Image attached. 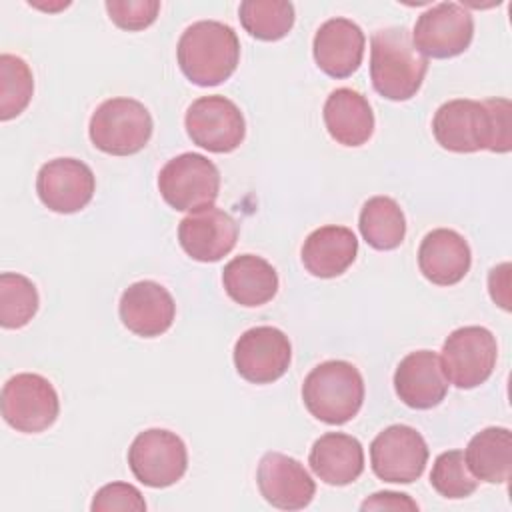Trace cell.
Instances as JSON below:
<instances>
[{"label":"cell","mask_w":512,"mask_h":512,"mask_svg":"<svg viewBox=\"0 0 512 512\" xmlns=\"http://www.w3.org/2000/svg\"><path fill=\"white\" fill-rule=\"evenodd\" d=\"M428 72V58L418 52L404 26L376 30L370 40V78L374 90L394 102L410 100Z\"/></svg>","instance_id":"cell-1"},{"label":"cell","mask_w":512,"mask_h":512,"mask_svg":"<svg viewBox=\"0 0 512 512\" xmlns=\"http://www.w3.org/2000/svg\"><path fill=\"white\" fill-rule=\"evenodd\" d=\"M176 56L182 74L192 84L216 86L234 74L240 60V42L228 24L200 20L182 32Z\"/></svg>","instance_id":"cell-2"},{"label":"cell","mask_w":512,"mask_h":512,"mask_svg":"<svg viewBox=\"0 0 512 512\" xmlns=\"http://www.w3.org/2000/svg\"><path fill=\"white\" fill-rule=\"evenodd\" d=\"M302 400L316 420L334 426L346 424L364 402L362 374L346 360H326L304 378Z\"/></svg>","instance_id":"cell-3"},{"label":"cell","mask_w":512,"mask_h":512,"mask_svg":"<svg viewBox=\"0 0 512 512\" xmlns=\"http://www.w3.org/2000/svg\"><path fill=\"white\" fill-rule=\"evenodd\" d=\"M152 128V116L142 102L134 98H110L92 112L88 134L100 152L130 156L148 144Z\"/></svg>","instance_id":"cell-4"},{"label":"cell","mask_w":512,"mask_h":512,"mask_svg":"<svg viewBox=\"0 0 512 512\" xmlns=\"http://www.w3.org/2000/svg\"><path fill=\"white\" fill-rule=\"evenodd\" d=\"M158 190L174 210L196 212L214 206L220 192V172L206 156L184 152L162 166Z\"/></svg>","instance_id":"cell-5"},{"label":"cell","mask_w":512,"mask_h":512,"mask_svg":"<svg viewBox=\"0 0 512 512\" xmlns=\"http://www.w3.org/2000/svg\"><path fill=\"white\" fill-rule=\"evenodd\" d=\"M498 346L484 326H462L450 332L442 344V372L456 388L470 390L484 384L496 366Z\"/></svg>","instance_id":"cell-6"},{"label":"cell","mask_w":512,"mask_h":512,"mask_svg":"<svg viewBox=\"0 0 512 512\" xmlns=\"http://www.w3.org/2000/svg\"><path fill=\"white\" fill-rule=\"evenodd\" d=\"M128 466L134 478L144 486H172L188 468L186 444L170 430L148 428L132 440L128 448Z\"/></svg>","instance_id":"cell-7"},{"label":"cell","mask_w":512,"mask_h":512,"mask_svg":"<svg viewBox=\"0 0 512 512\" xmlns=\"http://www.w3.org/2000/svg\"><path fill=\"white\" fill-rule=\"evenodd\" d=\"M60 412V400L48 378L22 372L6 380L2 388V416L8 426L24 434L50 428Z\"/></svg>","instance_id":"cell-8"},{"label":"cell","mask_w":512,"mask_h":512,"mask_svg":"<svg viewBox=\"0 0 512 512\" xmlns=\"http://www.w3.org/2000/svg\"><path fill=\"white\" fill-rule=\"evenodd\" d=\"M184 124L196 146L216 154L236 150L246 134V122L240 108L220 94L194 100L186 110Z\"/></svg>","instance_id":"cell-9"},{"label":"cell","mask_w":512,"mask_h":512,"mask_svg":"<svg viewBox=\"0 0 512 512\" xmlns=\"http://www.w3.org/2000/svg\"><path fill=\"white\" fill-rule=\"evenodd\" d=\"M428 462V446L422 434L406 424L384 428L370 444V464L384 482L410 484L418 480Z\"/></svg>","instance_id":"cell-10"},{"label":"cell","mask_w":512,"mask_h":512,"mask_svg":"<svg viewBox=\"0 0 512 512\" xmlns=\"http://www.w3.org/2000/svg\"><path fill=\"white\" fill-rule=\"evenodd\" d=\"M432 134L436 142L450 152L468 154L490 150L492 120L486 100L456 98L444 102L432 118Z\"/></svg>","instance_id":"cell-11"},{"label":"cell","mask_w":512,"mask_h":512,"mask_svg":"<svg viewBox=\"0 0 512 512\" xmlns=\"http://www.w3.org/2000/svg\"><path fill=\"white\" fill-rule=\"evenodd\" d=\"M472 36V14L456 2H440L418 16L412 42L426 58H454L470 46Z\"/></svg>","instance_id":"cell-12"},{"label":"cell","mask_w":512,"mask_h":512,"mask_svg":"<svg viewBox=\"0 0 512 512\" xmlns=\"http://www.w3.org/2000/svg\"><path fill=\"white\" fill-rule=\"evenodd\" d=\"M290 360V340L274 326H254L234 344L236 372L252 384L276 382L286 374Z\"/></svg>","instance_id":"cell-13"},{"label":"cell","mask_w":512,"mask_h":512,"mask_svg":"<svg viewBox=\"0 0 512 512\" xmlns=\"http://www.w3.org/2000/svg\"><path fill=\"white\" fill-rule=\"evenodd\" d=\"M96 178L88 164L76 158H54L46 162L36 176L40 202L58 214L82 210L94 196Z\"/></svg>","instance_id":"cell-14"},{"label":"cell","mask_w":512,"mask_h":512,"mask_svg":"<svg viewBox=\"0 0 512 512\" xmlns=\"http://www.w3.org/2000/svg\"><path fill=\"white\" fill-rule=\"evenodd\" d=\"M178 240L192 260L218 262L236 246L238 224L228 212L206 206L180 220Z\"/></svg>","instance_id":"cell-15"},{"label":"cell","mask_w":512,"mask_h":512,"mask_svg":"<svg viewBox=\"0 0 512 512\" xmlns=\"http://www.w3.org/2000/svg\"><path fill=\"white\" fill-rule=\"evenodd\" d=\"M256 482L264 500L280 510H302L316 494V484L306 468L296 458L280 452L262 456Z\"/></svg>","instance_id":"cell-16"},{"label":"cell","mask_w":512,"mask_h":512,"mask_svg":"<svg viewBox=\"0 0 512 512\" xmlns=\"http://www.w3.org/2000/svg\"><path fill=\"white\" fill-rule=\"evenodd\" d=\"M122 324L142 338H156L164 334L176 316L172 294L154 280H140L130 284L118 304Z\"/></svg>","instance_id":"cell-17"},{"label":"cell","mask_w":512,"mask_h":512,"mask_svg":"<svg viewBox=\"0 0 512 512\" xmlns=\"http://www.w3.org/2000/svg\"><path fill=\"white\" fill-rule=\"evenodd\" d=\"M394 390L398 398L414 410L438 406L448 392V380L442 372L440 356L432 350L406 354L396 366Z\"/></svg>","instance_id":"cell-18"},{"label":"cell","mask_w":512,"mask_h":512,"mask_svg":"<svg viewBox=\"0 0 512 512\" xmlns=\"http://www.w3.org/2000/svg\"><path fill=\"white\" fill-rule=\"evenodd\" d=\"M364 32L348 18H330L314 34L312 52L318 68L332 78H348L362 64Z\"/></svg>","instance_id":"cell-19"},{"label":"cell","mask_w":512,"mask_h":512,"mask_svg":"<svg viewBox=\"0 0 512 512\" xmlns=\"http://www.w3.org/2000/svg\"><path fill=\"white\" fill-rule=\"evenodd\" d=\"M472 254L462 234L450 228L428 232L418 248V266L426 280L438 286L458 284L470 270Z\"/></svg>","instance_id":"cell-20"},{"label":"cell","mask_w":512,"mask_h":512,"mask_svg":"<svg viewBox=\"0 0 512 512\" xmlns=\"http://www.w3.org/2000/svg\"><path fill=\"white\" fill-rule=\"evenodd\" d=\"M312 472L330 486H346L364 472V450L358 438L344 432H326L310 448Z\"/></svg>","instance_id":"cell-21"},{"label":"cell","mask_w":512,"mask_h":512,"mask_svg":"<svg viewBox=\"0 0 512 512\" xmlns=\"http://www.w3.org/2000/svg\"><path fill=\"white\" fill-rule=\"evenodd\" d=\"M324 124L332 140L342 146H362L374 132V114L368 100L352 88H336L324 102Z\"/></svg>","instance_id":"cell-22"},{"label":"cell","mask_w":512,"mask_h":512,"mask_svg":"<svg viewBox=\"0 0 512 512\" xmlns=\"http://www.w3.org/2000/svg\"><path fill=\"white\" fill-rule=\"evenodd\" d=\"M358 240L346 226H322L302 244L304 268L316 278H336L356 260Z\"/></svg>","instance_id":"cell-23"},{"label":"cell","mask_w":512,"mask_h":512,"mask_svg":"<svg viewBox=\"0 0 512 512\" xmlns=\"http://www.w3.org/2000/svg\"><path fill=\"white\" fill-rule=\"evenodd\" d=\"M222 284L236 304L256 308L276 296L278 274L268 260L254 254H240L224 266Z\"/></svg>","instance_id":"cell-24"},{"label":"cell","mask_w":512,"mask_h":512,"mask_svg":"<svg viewBox=\"0 0 512 512\" xmlns=\"http://www.w3.org/2000/svg\"><path fill=\"white\" fill-rule=\"evenodd\" d=\"M470 472L488 484H504L512 472V434L502 426H488L472 436L464 452Z\"/></svg>","instance_id":"cell-25"},{"label":"cell","mask_w":512,"mask_h":512,"mask_svg":"<svg viewBox=\"0 0 512 512\" xmlns=\"http://www.w3.org/2000/svg\"><path fill=\"white\" fill-rule=\"evenodd\" d=\"M362 238L376 250H394L404 242L406 218L400 204L390 196H372L364 202L358 218Z\"/></svg>","instance_id":"cell-26"},{"label":"cell","mask_w":512,"mask_h":512,"mask_svg":"<svg viewBox=\"0 0 512 512\" xmlns=\"http://www.w3.org/2000/svg\"><path fill=\"white\" fill-rule=\"evenodd\" d=\"M238 14L244 30L264 42L284 38L294 26V6L286 0H244Z\"/></svg>","instance_id":"cell-27"},{"label":"cell","mask_w":512,"mask_h":512,"mask_svg":"<svg viewBox=\"0 0 512 512\" xmlns=\"http://www.w3.org/2000/svg\"><path fill=\"white\" fill-rule=\"evenodd\" d=\"M38 290L34 282L16 272L0 274V326L14 330L26 326L38 312Z\"/></svg>","instance_id":"cell-28"},{"label":"cell","mask_w":512,"mask_h":512,"mask_svg":"<svg viewBox=\"0 0 512 512\" xmlns=\"http://www.w3.org/2000/svg\"><path fill=\"white\" fill-rule=\"evenodd\" d=\"M34 78L30 66L14 54L0 56V120H12L32 100Z\"/></svg>","instance_id":"cell-29"},{"label":"cell","mask_w":512,"mask_h":512,"mask_svg":"<svg viewBox=\"0 0 512 512\" xmlns=\"http://www.w3.org/2000/svg\"><path fill=\"white\" fill-rule=\"evenodd\" d=\"M430 484L440 496L458 500L470 496L478 488V478L470 472L464 452L448 450L434 460Z\"/></svg>","instance_id":"cell-30"},{"label":"cell","mask_w":512,"mask_h":512,"mask_svg":"<svg viewBox=\"0 0 512 512\" xmlns=\"http://www.w3.org/2000/svg\"><path fill=\"white\" fill-rule=\"evenodd\" d=\"M104 6L110 20L128 32L148 28L160 12L158 0H108Z\"/></svg>","instance_id":"cell-31"},{"label":"cell","mask_w":512,"mask_h":512,"mask_svg":"<svg viewBox=\"0 0 512 512\" xmlns=\"http://www.w3.org/2000/svg\"><path fill=\"white\" fill-rule=\"evenodd\" d=\"M90 508L92 512H110V510L144 512L146 502L136 486L128 482H110L94 494Z\"/></svg>","instance_id":"cell-32"},{"label":"cell","mask_w":512,"mask_h":512,"mask_svg":"<svg viewBox=\"0 0 512 512\" xmlns=\"http://www.w3.org/2000/svg\"><path fill=\"white\" fill-rule=\"evenodd\" d=\"M486 106L492 120L490 152L506 154L512 148V104L508 98H490Z\"/></svg>","instance_id":"cell-33"},{"label":"cell","mask_w":512,"mask_h":512,"mask_svg":"<svg viewBox=\"0 0 512 512\" xmlns=\"http://www.w3.org/2000/svg\"><path fill=\"white\" fill-rule=\"evenodd\" d=\"M360 508L362 510H418V504L408 494L384 490L366 498Z\"/></svg>","instance_id":"cell-34"},{"label":"cell","mask_w":512,"mask_h":512,"mask_svg":"<svg viewBox=\"0 0 512 512\" xmlns=\"http://www.w3.org/2000/svg\"><path fill=\"white\" fill-rule=\"evenodd\" d=\"M488 288L492 300L502 306L504 310H510V264H498L488 274Z\"/></svg>","instance_id":"cell-35"}]
</instances>
